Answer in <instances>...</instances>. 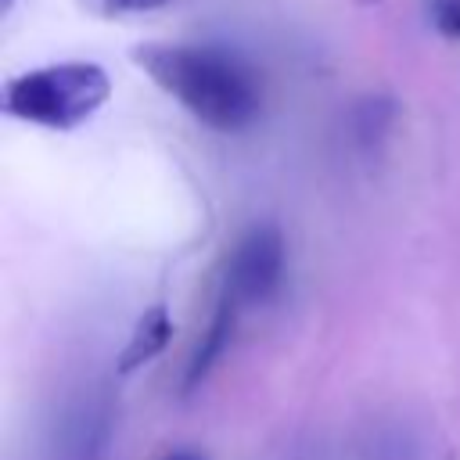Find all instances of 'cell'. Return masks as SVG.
I'll return each instance as SVG.
<instances>
[{
    "instance_id": "obj_4",
    "label": "cell",
    "mask_w": 460,
    "mask_h": 460,
    "mask_svg": "<svg viewBox=\"0 0 460 460\" xmlns=\"http://www.w3.org/2000/svg\"><path fill=\"white\" fill-rule=\"evenodd\" d=\"M234 320H237V298L223 291L219 302H216V313H212V320H208V327H205V334L198 341V349L190 352V363H187V374H183V392H194L212 374V367L223 359V352H226V345L234 338Z\"/></svg>"
},
{
    "instance_id": "obj_1",
    "label": "cell",
    "mask_w": 460,
    "mask_h": 460,
    "mask_svg": "<svg viewBox=\"0 0 460 460\" xmlns=\"http://www.w3.org/2000/svg\"><path fill=\"white\" fill-rule=\"evenodd\" d=\"M133 61L208 129L237 133L259 119V83L252 68L226 50L194 43H140L133 47Z\"/></svg>"
},
{
    "instance_id": "obj_3",
    "label": "cell",
    "mask_w": 460,
    "mask_h": 460,
    "mask_svg": "<svg viewBox=\"0 0 460 460\" xmlns=\"http://www.w3.org/2000/svg\"><path fill=\"white\" fill-rule=\"evenodd\" d=\"M284 277V234L273 223H255L237 241L226 266V295L237 302H266Z\"/></svg>"
},
{
    "instance_id": "obj_5",
    "label": "cell",
    "mask_w": 460,
    "mask_h": 460,
    "mask_svg": "<svg viewBox=\"0 0 460 460\" xmlns=\"http://www.w3.org/2000/svg\"><path fill=\"white\" fill-rule=\"evenodd\" d=\"M169 338H172V316H169V309H165L162 302H155L151 309H144V313L137 316L133 334H129L126 349L119 352L115 370H119V374H133V370H140L144 363H151L155 356L165 352Z\"/></svg>"
},
{
    "instance_id": "obj_7",
    "label": "cell",
    "mask_w": 460,
    "mask_h": 460,
    "mask_svg": "<svg viewBox=\"0 0 460 460\" xmlns=\"http://www.w3.org/2000/svg\"><path fill=\"white\" fill-rule=\"evenodd\" d=\"M97 4L104 11H111V14H137V11H155L165 0H97Z\"/></svg>"
},
{
    "instance_id": "obj_9",
    "label": "cell",
    "mask_w": 460,
    "mask_h": 460,
    "mask_svg": "<svg viewBox=\"0 0 460 460\" xmlns=\"http://www.w3.org/2000/svg\"><path fill=\"white\" fill-rule=\"evenodd\" d=\"M363 4H377V0H363Z\"/></svg>"
},
{
    "instance_id": "obj_8",
    "label": "cell",
    "mask_w": 460,
    "mask_h": 460,
    "mask_svg": "<svg viewBox=\"0 0 460 460\" xmlns=\"http://www.w3.org/2000/svg\"><path fill=\"white\" fill-rule=\"evenodd\" d=\"M162 460H208V456L198 453V449H172V453H165Z\"/></svg>"
},
{
    "instance_id": "obj_6",
    "label": "cell",
    "mask_w": 460,
    "mask_h": 460,
    "mask_svg": "<svg viewBox=\"0 0 460 460\" xmlns=\"http://www.w3.org/2000/svg\"><path fill=\"white\" fill-rule=\"evenodd\" d=\"M424 11L438 36L460 43V0H424Z\"/></svg>"
},
{
    "instance_id": "obj_2",
    "label": "cell",
    "mask_w": 460,
    "mask_h": 460,
    "mask_svg": "<svg viewBox=\"0 0 460 460\" xmlns=\"http://www.w3.org/2000/svg\"><path fill=\"white\" fill-rule=\"evenodd\" d=\"M111 97V79L93 61H61L32 68L7 83L4 108L7 115L43 126V129H75L93 119Z\"/></svg>"
}]
</instances>
